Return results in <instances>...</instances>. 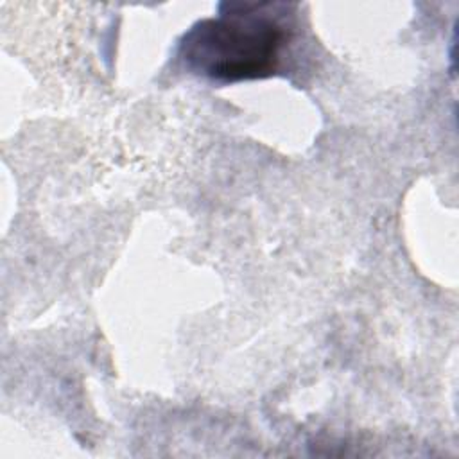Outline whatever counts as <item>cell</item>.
<instances>
[{"instance_id": "obj_1", "label": "cell", "mask_w": 459, "mask_h": 459, "mask_svg": "<svg viewBox=\"0 0 459 459\" xmlns=\"http://www.w3.org/2000/svg\"><path fill=\"white\" fill-rule=\"evenodd\" d=\"M273 4L226 2L219 14L194 23L178 43L183 66L215 82L273 75L289 39Z\"/></svg>"}]
</instances>
